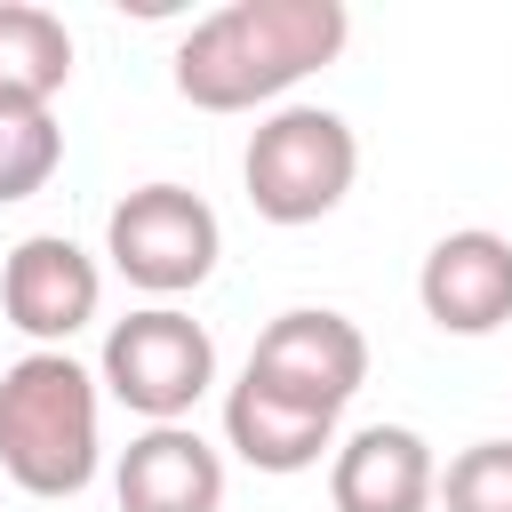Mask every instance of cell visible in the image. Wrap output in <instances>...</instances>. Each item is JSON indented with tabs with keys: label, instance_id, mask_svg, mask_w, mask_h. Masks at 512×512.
Listing matches in <instances>:
<instances>
[{
	"label": "cell",
	"instance_id": "cell-7",
	"mask_svg": "<svg viewBox=\"0 0 512 512\" xmlns=\"http://www.w3.org/2000/svg\"><path fill=\"white\" fill-rule=\"evenodd\" d=\"M96 304H104V272H96V256L80 240L32 232V240L8 248V264H0V312H8V328L32 336V352H64L96 320Z\"/></svg>",
	"mask_w": 512,
	"mask_h": 512
},
{
	"label": "cell",
	"instance_id": "cell-3",
	"mask_svg": "<svg viewBox=\"0 0 512 512\" xmlns=\"http://www.w3.org/2000/svg\"><path fill=\"white\" fill-rule=\"evenodd\" d=\"M352 176H360V136L328 104H280V112H264L256 136H248V152H240L248 208L264 224H288V232L336 216L344 192H352Z\"/></svg>",
	"mask_w": 512,
	"mask_h": 512
},
{
	"label": "cell",
	"instance_id": "cell-14",
	"mask_svg": "<svg viewBox=\"0 0 512 512\" xmlns=\"http://www.w3.org/2000/svg\"><path fill=\"white\" fill-rule=\"evenodd\" d=\"M432 504L448 512H512V440H472L448 456Z\"/></svg>",
	"mask_w": 512,
	"mask_h": 512
},
{
	"label": "cell",
	"instance_id": "cell-11",
	"mask_svg": "<svg viewBox=\"0 0 512 512\" xmlns=\"http://www.w3.org/2000/svg\"><path fill=\"white\" fill-rule=\"evenodd\" d=\"M224 448L256 472H312L320 456H336V416H312V408H288L272 392H256L248 376L224 392Z\"/></svg>",
	"mask_w": 512,
	"mask_h": 512
},
{
	"label": "cell",
	"instance_id": "cell-10",
	"mask_svg": "<svg viewBox=\"0 0 512 512\" xmlns=\"http://www.w3.org/2000/svg\"><path fill=\"white\" fill-rule=\"evenodd\" d=\"M120 512H224V456L192 424H144L112 472Z\"/></svg>",
	"mask_w": 512,
	"mask_h": 512
},
{
	"label": "cell",
	"instance_id": "cell-12",
	"mask_svg": "<svg viewBox=\"0 0 512 512\" xmlns=\"http://www.w3.org/2000/svg\"><path fill=\"white\" fill-rule=\"evenodd\" d=\"M72 80V32L40 0H0V104L48 112Z\"/></svg>",
	"mask_w": 512,
	"mask_h": 512
},
{
	"label": "cell",
	"instance_id": "cell-5",
	"mask_svg": "<svg viewBox=\"0 0 512 512\" xmlns=\"http://www.w3.org/2000/svg\"><path fill=\"white\" fill-rule=\"evenodd\" d=\"M104 256H112V272L128 280V288H144V296H192L208 272H216V256H224V224H216V208L200 200V192H184V184H136L128 200H112V216H104Z\"/></svg>",
	"mask_w": 512,
	"mask_h": 512
},
{
	"label": "cell",
	"instance_id": "cell-13",
	"mask_svg": "<svg viewBox=\"0 0 512 512\" xmlns=\"http://www.w3.org/2000/svg\"><path fill=\"white\" fill-rule=\"evenodd\" d=\"M56 168H64V128H56V112H16V104H0V208H8V200H32Z\"/></svg>",
	"mask_w": 512,
	"mask_h": 512
},
{
	"label": "cell",
	"instance_id": "cell-1",
	"mask_svg": "<svg viewBox=\"0 0 512 512\" xmlns=\"http://www.w3.org/2000/svg\"><path fill=\"white\" fill-rule=\"evenodd\" d=\"M344 40V0H232L176 40V96L192 112H256L336 64Z\"/></svg>",
	"mask_w": 512,
	"mask_h": 512
},
{
	"label": "cell",
	"instance_id": "cell-9",
	"mask_svg": "<svg viewBox=\"0 0 512 512\" xmlns=\"http://www.w3.org/2000/svg\"><path fill=\"white\" fill-rule=\"evenodd\" d=\"M440 464L416 424H360L328 456V504L336 512H432Z\"/></svg>",
	"mask_w": 512,
	"mask_h": 512
},
{
	"label": "cell",
	"instance_id": "cell-6",
	"mask_svg": "<svg viewBox=\"0 0 512 512\" xmlns=\"http://www.w3.org/2000/svg\"><path fill=\"white\" fill-rule=\"evenodd\" d=\"M240 376H248L256 392L288 400V408L344 416L352 392L368 384V336H360L344 312H328V304H296V312H280V320L256 336V352H248Z\"/></svg>",
	"mask_w": 512,
	"mask_h": 512
},
{
	"label": "cell",
	"instance_id": "cell-2",
	"mask_svg": "<svg viewBox=\"0 0 512 512\" xmlns=\"http://www.w3.org/2000/svg\"><path fill=\"white\" fill-rule=\"evenodd\" d=\"M104 384L72 352H24L0 368V472L24 496H80L104 464Z\"/></svg>",
	"mask_w": 512,
	"mask_h": 512
},
{
	"label": "cell",
	"instance_id": "cell-8",
	"mask_svg": "<svg viewBox=\"0 0 512 512\" xmlns=\"http://www.w3.org/2000/svg\"><path fill=\"white\" fill-rule=\"evenodd\" d=\"M416 304L440 336H496L512 320V240L488 224L440 232L416 264Z\"/></svg>",
	"mask_w": 512,
	"mask_h": 512
},
{
	"label": "cell",
	"instance_id": "cell-4",
	"mask_svg": "<svg viewBox=\"0 0 512 512\" xmlns=\"http://www.w3.org/2000/svg\"><path fill=\"white\" fill-rule=\"evenodd\" d=\"M96 384L120 408H136L144 424H184L200 408V392L216 384V336L176 304H144V312L104 328Z\"/></svg>",
	"mask_w": 512,
	"mask_h": 512
}]
</instances>
